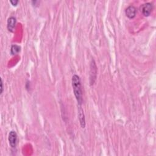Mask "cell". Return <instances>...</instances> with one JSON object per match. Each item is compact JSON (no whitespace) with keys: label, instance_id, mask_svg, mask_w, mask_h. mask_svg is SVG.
Here are the masks:
<instances>
[{"label":"cell","instance_id":"cell-4","mask_svg":"<svg viewBox=\"0 0 156 156\" xmlns=\"http://www.w3.org/2000/svg\"><path fill=\"white\" fill-rule=\"evenodd\" d=\"M125 14L126 16L130 18H134L136 16V9L134 6H129L125 10Z\"/></svg>","mask_w":156,"mask_h":156},{"label":"cell","instance_id":"cell-7","mask_svg":"<svg viewBox=\"0 0 156 156\" xmlns=\"http://www.w3.org/2000/svg\"><path fill=\"white\" fill-rule=\"evenodd\" d=\"M79 118L81 123V125L82 127H85L86 126V121H85V118H84V114L83 110L81 107H79Z\"/></svg>","mask_w":156,"mask_h":156},{"label":"cell","instance_id":"cell-2","mask_svg":"<svg viewBox=\"0 0 156 156\" xmlns=\"http://www.w3.org/2000/svg\"><path fill=\"white\" fill-rule=\"evenodd\" d=\"M154 9L153 4L151 3H146L142 4L140 7V11L144 16L148 17L151 15Z\"/></svg>","mask_w":156,"mask_h":156},{"label":"cell","instance_id":"cell-8","mask_svg":"<svg viewBox=\"0 0 156 156\" xmlns=\"http://www.w3.org/2000/svg\"><path fill=\"white\" fill-rule=\"evenodd\" d=\"M21 50V47L17 45H14L11 47L10 49V53L12 55H16L18 54Z\"/></svg>","mask_w":156,"mask_h":156},{"label":"cell","instance_id":"cell-5","mask_svg":"<svg viewBox=\"0 0 156 156\" xmlns=\"http://www.w3.org/2000/svg\"><path fill=\"white\" fill-rule=\"evenodd\" d=\"M16 18L14 17H10L8 20V29L10 32H13L15 28Z\"/></svg>","mask_w":156,"mask_h":156},{"label":"cell","instance_id":"cell-9","mask_svg":"<svg viewBox=\"0 0 156 156\" xmlns=\"http://www.w3.org/2000/svg\"><path fill=\"white\" fill-rule=\"evenodd\" d=\"M10 3L13 6H17V4L18 3V0H10Z\"/></svg>","mask_w":156,"mask_h":156},{"label":"cell","instance_id":"cell-6","mask_svg":"<svg viewBox=\"0 0 156 156\" xmlns=\"http://www.w3.org/2000/svg\"><path fill=\"white\" fill-rule=\"evenodd\" d=\"M96 64H95V62L93 60H92V63H91V71H90V75H92L93 74V76L92 77L90 78V83L91 84H92L94 83L95 82V80L96 79V78L94 77L93 76V74H95L96 76Z\"/></svg>","mask_w":156,"mask_h":156},{"label":"cell","instance_id":"cell-1","mask_svg":"<svg viewBox=\"0 0 156 156\" xmlns=\"http://www.w3.org/2000/svg\"><path fill=\"white\" fill-rule=\"evenodd\" d=\"M72 86L76 100L79 105L83 102L82 92L81 88V82L79 76L75 75L72 77Z\"/></svg>","mask_w":156,"mask_h":156},{"label":"cell","instance_id":"cell-3","mask_svg":"<svg viewBox=\"0 0 156 156\" xmlns=\"http://www.w3.org/2000/svg\"><path fill=\"white\" fill-rule=\"evenodd\" d=\"M8 140L10 146L12 148H15L17 146V134L15 131H12L9 132Z\"/></svg>","mask_w":156,"mask_h":156},{"label":"cell","instance_id":"cell-10","mask_svg":"<svg viewBox=\"0 0 156 156\" xmlns=\"http://www.w3.org/2000/svg\"><path fill=\"white\" fill-rule=\"evenodd\" d=\"M3 82L2 79H1V94L3 93Z\"/></svg>","mask_w":156,"mask_h":156}]
</instances>
